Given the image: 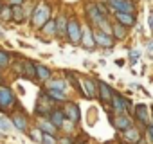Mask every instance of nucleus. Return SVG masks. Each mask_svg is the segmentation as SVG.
Instances as JSON below:
<instances>
[{"instance_id":"412c9836","label":"nucleus","mask_w":153,"mask_h":144,"mask_svg":"<svg viewBox=\"0 0 153 144\" xmlns=\"http://www.w3.org/2000/svg\"><path fill=\"white\" fill-rule=\"evenodd\" d=\"M135 114H137V119H140L142 122H148L149 119H148V106L146 105H139L137 108H135Z\"/></svg>"},{"instance_id":"2f4dec72","label":"nucleus","mask_w":153,"mask_h":144,"mask_svg":"<svg viewBox=\"0 0 153 144\" xmlns=\"http://www.w3.org/2000/svg\"><path fill=\"white\" fill-rule=\"evenodd\" d=\"M31 139H33V140H42V135H40V131L33 130V131H31Z\"/></svg>"},{"instance_id":"9b49d317","label":"nucleus","mask_w":153,"mask_h":144,"mask_svg":"<svg viewBox=\"0 0 153 144\" xmlns=\"http://www.w3.org/2000/svg\"><path fill=\"white\" fill-rule=\"evenodd\" d=\"M115 18L121 25L124 27H131L135 25V15L133 13H123V11H115Z\"/></svg>"},{"instance_id":"473e14b6","label":"nucleus","mask_w":153,"mask_h":144,"mask_svg":"<svg viewBox=\"0 0 153 144\" xmlns=\"http://www.w3.org/2000/svg\"><path fill=\"white\" fill-rule=\"evenodd\" d=\"M148 139H149V142L153 144V124L148 126Z\"/></svg>"},{"instance_id":"58836bf2","label":"nucleus","mask_w":153,"mask_h":144,"mask_svg":"<svg viewBox=\"0 0 153 144\" xmlns=\"http://www.w3.org/2000/svg\"><path fill=\"white\" fill-rule=\"evenodd\" d=\"M0 9H2V2H0Z\"/></svg>"},{"instance_id":"e433bc0d","label":"nucleus","mask_w":153,"mask_h":144,"mask_svg":"<svg viewBox=\"0 0 153 144\" xmlns=\"http://www.w3.org/2000/svg\"><path fill=\"white\" fill-rule=\"evenodd\" d=\"M148 50H153V42H149V43H148Z\"/></svg>"},{"instance_id":"1a4fd4ad","label":"nucleus","mask_w":153,"mask_h":144,"mask_svg":"<svg viewBox=\"0 0 153 144\" xmlns=\"http://www.w3.org/2000/svg\"><path fill=\"white\" fill-rule=\"evenodd\" d=\"M112 108L115 110V112H119V114H124L126 110H128V106H130V101L128 99H124V97H121L119 94H114V97H112Z\"/></svg>"},{"instance_id":"c9c22d12","label":"nucleus","mask_w":153,"mask_h":144,"mask_svg":"<svg viewBox=\"0 0 153 144\" xmlns=\"http://www.w3.org/2000/svg\"><path fill=\"white\" fill-rule=\"evenodd\" d=\"M148 24H149V27L153 29V16H149V18H148Z\"/></svg>"},{"instance_id":"423d86ee","label":"nucleus","mask_w":153,"mask_h":144,"mask_svg":"<svg viewBox=\"0 0 153 144\" xmlns=\"http://www.w3.org/2000/svg\"><path fill=\"white\" fill-rule=\"evenodd\" d=\"M78 90H81V94H83L85 97H88V99H94V97L97 96V92H96V83H94L92 79H88V78H83V79H81V85H79Z\"/></svg>"},{"instance_id":"7c9ffc66","label":"nucleus","mask_w":153,"mask_h":144,"mask_svg":"<svg viewBox=\"0 0 153 144\" xmlns=\"http://www.w3.org/2000/svg\"><path fill=\"white\" fill-rule=\"evenodd\" d=\"M137 59H139V52H137V50H130V61L135 63Z\"/></svg>"},{"instance_id":"f257e3e1","label":"nucleus","mask_w":153,"mask_h":144,"mask_svg":"<svg viewBox=\"0 0 153 144\" xmlns=\"http://www.w3.org/2000/svg\"><path fill=\"white\" fill-rule=\"evenodd\" d=\"M49 15H51V7L45 6V4H40L33 13V18H31L33 25L34 27H43L45 22H49Z\"/></svg>"},{"instance_id":"393cba45","label":"nucleus","mask_w":153,"mask_h":144,"mask_svg":"<svg viewBox=\"0 0 153 144\" xmlns=\"http://www.w3.org/2000/svg\"><path fill=\"white\" fill-rule=\"evenodd\" d=\"M45 34H56V22L54 20H49V22H45V25H43V29H42Z\"/></svg>"},{"instance_id":"6ab92c4d","label":"nucleus","mask_w":153,"mask_h":144,"mask_svg":"<svg viewBox=\"0 0 153 144\" xmlns=\"http://www.w3.org/2000/svg\"><path fill=\"white\" fill-rule=\"evenodd\" d=\"M47 90H58V92H63V94H65V90H67V83L61 81V79H52V81L49 83Z\"/></svg>"},{"instance_id":"a211bd4d","label":"nucleus","mask_w":153,"mask_h":144,"mask_svg":"<svg viewBox=\"0 0 153 144\" xmlns=\"http://www.w3.org/2000/svg\"><path fill=\"white\" fill-rule=\"evenodd\" d=\"M22 67H24V74H25L27 78H31V79H33V78L36 76V65H33L31 61H27V59H25V61H22Z\"/></svg>"},{"instance_id":"5701e85b","label":"nucleus","mask_w":153,"mask_h":144,"mask_svg":"<svg viewBox=\"0 0 153 144\" xmlns=\"http://www.w3.org/2000/svg\"><path fill=\"white\" fill-rule=\"evenodd\" d=\"M112 33H114V36L117 38V40H123L124 36H126V27L124 25H121L119 22L114 25V29H112Z\"/></svg>"},{"instance_id":"20e7f679","label":"nucleus","mask_w":153,"mask_h":144,"mask_svg":"<svg viewBox=\"0 0 153 144\" xmlns=\"http://www.w3.org/2000/svg\"><path fill=\"white\" fill-rule=\"evenodd\" d=\"M87 16H88V20H90L92 24H96V25H101L105 20H108V18H105L103 13L99 11L97 4H88V6H87Z\"/></svg>"},{"instance_id":"c85d7f7f","label":"nucleus","mask_w":153,"mask_h":144,"mask_svg":"<svg viewBox=\"0 0 153 144\" xmlns=\"http://www.w3.org/2000/svg\"><path fill=\"white\" fill-rule=\"evenodd\" d=\"M42 142L43 144H58V140H56V137L52 133H43L42 135Z\"/></svg>"},{"instance_id":"2eb2a0df","label":"nucleus","mask_w":153,"mask_h":144,"mask_svg":"<svg viewBox=\"0 0 153 144\" xmlns=\"http://www.w3.org/2000/svg\"><path fill=\"white\" fill-rule=\"evenodd\" d=\"M123 135H124V139L130 140V142H139V140H140V133H139V130L133 128V126H130L128 130H124Z\"/></svg>"},{"instance_id":"f704fd0d","label":"nucleus","mask_w":153,"mask_h":144,"mask_svg":"<svg viewBox=\"0 0 153 144\" xmlns=\"http://www.w3.org/2000/svg\"><path fill=\"white\" fill-rule=\"evenodd\" d=\"M24 4V0H9V6L15 7V6H22Z\"/></svg>"},{"instance_id":"f8f14e48","label":"nucleus","mask_w":153,"mask_h":144,"mask_svg":"<svg viewBox=\"0 0 153 144\" xmlns=\"http://www.w3.org/2000/svg\"><path fill=\"white\" fill-rule=\"evenodd\" d=\"M49 121H51L56 128H61L63 122H65V112L59 110V108H54V110L49 114Z\"/></svg>"},{"instance_id":"c756f323","label":"nucleus","mask_w":153,"mask_h":144,"mask_svg":"<svg viewBox=\"0 0 153 144\" xmlns=\"http://www.w3.org/2000/svg\"><path fill=\"white\" fill-rule=\"evenodd\" d=\"M9 128H11V122L7 121V119H0V130H4V131H9Z\"/></svg>"},{"instance_id":"ddd939ff","label":"nucleus","mask_w":153,"mask_h":144,"mask_svg":"<svg viewBox=\"0 0 153 144\" xmlns=\"http://www.w3.org/2000/svg\"><path fill=\"white\" fill-rule=\"evenodd\" d=\"M97 85H99V99H101L103 103H108V101H112V97H114V92H112V88H110L106 83H103V81H99Z\"/></svg>"},{"instance_id":"7ed1b4c3","label":"nucleus","mask_w":153,"mask_h":144,"mask_svg":"<svg viewBox=\"0 0 153 144\" xmlns=\"http://www.w3.org/2000/svg\"><path fill=\"white\" fill-rule=\"evenodd\" d=\"M15 101H16V97L9 87H0V110L6 112L9 106L15 105Z\"/></svg>"},{"instance_id":"f3484780","label":"nucleus","mask_w":153,"mask_h":144,"mask_svg":"<svg viewBox=\"0 0 153 144\" xmlns=\"http://www.w3.org/2000/svg\"><path fill=\"white\" fill-rule=\"evenodd\" d=\"M81 43H83L87 49H92L94 43H96V42H94V33L88 31V29H85V31H83V36H81Z\"/></svg>"},{"instance_id":"b1692460","label":"nucleus","mask_w":153,"mask_h":144,"mask_svg":"<svg viewBox=\"0 0 153 144\" xmlns=\"http://www.w3.org/2000/svg\"><path fill=\"white\" fill-rule=\"evenodd\" d=\"M40 128L43 130V133H52V135H54V131L58 130L51 121H43V122H40Z\"/></svg>"},{"instance_id":"72a5a7b5","label":"nucleus","mask_w":153,"mask_h":144,"mask_svg":"<svg viewBox=\"0 0 153 144\" xmlns=\"http://www.w3.org/2000/svg\"><path fill=\"white\" fill-rule=\"evenodd\" d=\"M58 144H72V139L70 137H63V139L58 140Z\"/></svg>"},{"instance_id":"dca6fc26","label":"nucleus","mask_w":153,"mask_h":144,"mask_svg":"<svg viewBox=\"0 0 153 144\" xmlns=\"http://www.w3.org/2000/svg\"><path fill=\"white\" fill-rule=\"evenodd\" d=\"M36 78L40 81H47L51 79V68L45 65H36Z\"/></svg>"},{"instance_id":"a878e982","label":"nucleus","mask_w":153,"mask_h":144,"mask_svg":"<svg viewBox=\"0 0 153 144\" xmlns=\"http://www.w3.org/2000/svg\"><path fill=\"white\" fill-rule=\"evenodd\" d=\"M13 20L18 22V24L24 22V13H22V7H20V6H15V7H13Z\"/></svg>"},{"instance_id":"0eeeda50","label":"nucleus","mask_w":153,"mask_h":144,"mask_svg":"<svg viewBox=\"0 0 153 144\" xmlns=\"http://www.w3.org/2000/svg\"><path fill=\"white\" fill-rule=\"evenodd\" d=\"M65 117L72 122V124H76L79 121V115H81V112H79V106L76 105V103H67V106H65Z\"/></svg>"},{"instance_id":"39448f33","label":"nucleus","mask_w":153,"mask_h":144,"mask_svg":"<svg viewBox=\"0 0 153 144\" xmlns=\"http://www.w3.org/2000/svg\"><path fill=\"white\" fill-rule=\"evenodd\" d=\"M110 7H114L115 11H123V13H135V6L131 0H108Z\"/></svg>"},{"instance_id":"4468645a","label":"nucleus","mask_w":153,"mask_h":144,"mask_svg":"<svg viewBox=\"0 0 153 144\" xmlns=\"http://www.w3.org/2000/svg\"><path fill=\"white\" fill-rule=\"evenodd\" d=\"M13 124H15L16 130L27 131V121H25V117L22 114H13Z\"/></svg>"},{"instance_id":"cd10ccee","label":"nucleus","mask_w":153,"mask_h":144,"mask_svg":"<svg viewBox=\"0 0 153 144\" xmlns=\"http://www.w3.org/2000/svg\"><path fill=\"white\" fill-rule=\"evenodd\" d=\"M47 96L51 99H58V101H63L65 99V94L63 92H58V90H47Z\"/></svg>"},{"instance_id":"6e6552de","label":"nucleus","mask_w":153,"mask_h":144,"mask_svg":"<svg viewBox=\"0 0 153 144\" xmlns=\"http://www.w3.org/2000/svg\"><path fill=\"white\" fill-rule=\"evenodd\" d=\"M94 42L99 47H112L114 45V38L103 31H94Z\"/></svg>"},{"instance_id":"9d476101","label":"nucleus","mask_w":153,"mask_h":144,"mask_svg":"<svg viewBox=\"0 0 153 144\" xmlns=\"http://www.w3.org/2000/svg\"><path fill=\"white\" fill-rule=\"evenodd\" d=\"M112 124H114V128H115V130H119V131H124V130H128V128L131 126V121L128 119V115H124V114H119V115H115V117L112 119Z\"/></svg>"},{"instance_id":"4c0bfd02","label":"nucleus","mask_w":153,"mask_h":144,"mask_svg":"<svg viewBox=\"0 0 153 144\" xmlns=\"http://www.w3.org/2000/svg\"><path fill=\"white\" fill-rule=\"evenodd\" d=\"M2 36H4V34H2V31H0V38H2Z\"/></svg>"},{"instance_id":"aec40b11","label":"nucleus","mask_w":153,"mask_h":144,"mask_svg":"<svg viewBox=\"0 0 153 144\" xmlns=\"http://www.w3.org/2000/svg\"><path fill=\"white\" fill-rule=\"evenodd\" d=\"M56 34L67 36V20H65V16H59V20L56 22Z\"/></svg>"},{"instance_id":"f03ea898","label":"nucleus","mask_w":153,"mask_h":144,"mask_svg":"<svg viewBox=\"0 0 153 144\" xmlns=\"http://www.w3.org/2000/svg\"><path fill=\"white\" fill-rule=\"evenodd\" d=\"M67 36L70 38L72 43H79L81 42V36H83V31L78 24V20L76 18H70L68 24H67Z\"/></svg>"},{"instance_id":"4be33fe9","label":"nucleus","mask_w":153,"mask_h":144,"mask_svg":"<svg viewBox=\"0 0 153 144\" xmlns=\"http://www.w3.org/2000/svg\"><path fill=\"white\" fill-rule=\"evenodd\" d=\"M0 18L4 22L13 20V7L11 6H2V9H0Z\"/></svg>"},{"instance_id":"bb28decb","label":"nucleus","mask_w":153,"mask_h":144,"mask_svg":"<svg viewBox=\"0 0 153 144\" xmlns=\"http://www.w3.org/2000/svg\"><path fill=\"white\" fill-rule=\"evenodd\" d=\"M9 61H11L9 54H7L6 50H0V68H4V67H7V65H9Z\"/></svg>"},{"instance_id":"ea45409f","label":"nucleus","mask_w":153,"mask_h":144,"mask_svg":"<svg viewBox=\"0 0 153 144\" xmlns=\"http://www.w3.org/2000/svg\"><path fill=\"white\" fill-rule=\"evenodd\" d=\"M0 81H2V76H0Z\"/></svg>"}]
</instances>
